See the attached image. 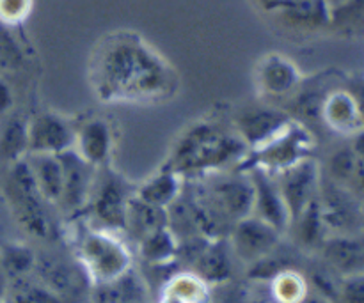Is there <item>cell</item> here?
I'll use <instances>...</instances> for the list:
<instances>
[{
    "label": "cell",
    "instance_id": "obj_20",
    "mask_svg": "<svg viewBox=\"0 0 364 303\" xmlns=\"http://www.w3.org/2000/svg\"><path fill=\"white\" fill-rule=\"evenodd\" d=\"M322 124L327 130L345 138H350L363 130L361 112L347 87L331 89L322 106Z\"/></svg>",
    "mask_w": 364,
    "mask_h": 303
},
{
    "label": "cell",
    "instance_id": "obj_36",
    "mask_svg": "<svg viewBox=\"0 0 364 303\" xmlns=\"http://www.w3.org/2000/svg\"><path fill=\"white\" fill-rule=\"evenodd\" d=\"M338 303H364V272L341 279Z\"/></svg>",
    "mask_w": 364,
    "mask_h": 303
},
{
    "label": "cell",
    "instance_id": "obj_45",
    "mask_svg": "<svg viewBox=\"0 0 364 303\" xmlns=\"http://www.w3.org/2000/svg\"><path fill=\"white\" fill-rule=\"evenodd\" d=\"M363 233H364V202H363Z\"/></svg>",
    "mask_w": 364,
    "mask_h": 303
},
{
    "label": "cell",
    "instance_id": "obj_25",
    "mask_svg": "<svg viewBox=\"0 0 364 303\" xmlns=\"http://www.w3.org/2000/svg\"><path fill=\"white\" fill-rule=\"evenodd\" d=\"M27 162L43 199L50 206H59L64 188V170L59 155H28Z\"/></svg>",
    "mask_w": 364,
    "mask_h": 303
},
{
    "label": "cell",
    "instance_id": "obj_24",
    "mask_svg": "<svg viewBox=\"0 0 364 303\" xmlns=\"http://www.w3.org/2000/svg\"><path fill=\"white\" fill-rule=\"evenodd\" d=\"M290 229H295V243L301 250L316 255L322 248L323 241L331 236L326 222H323L322 211H320L318 195L313 199L304 211L291 222Z\"/></svg>",
    "mask_w": 364,
    "mask_h": 303
},
{
    "label": "cell",
    "instance_id": "obj_6",
    "mask_svg": "<svg viewBox=\"0 0 364 303\" xmlns=\"http://www.w3.org/2000/svg\"><path fill=\"white\" fill-rule=\"evenodd\" d=\"M315 148L316 141L313 131L294 119V123L276 138L262 148L249 151L235 169H262L269 174H279L304 160L313 158Z\"/></svg>",
    "mask_w": 364,
    "mask_h": 303
},
{
    "label": "cell",
    "instance_id": "obj_15",
    "mask_svg": "<svg viewBox=\"0 0 364 303\" xmlns=\"http://www.w3.org/2000/svg\"><path fill=\"white\" fill-rule=\"evenodd\" d=\"M244 172L251 176L252 190H255L252 215L276 227L283 234L290 231V211H288V206L284 202L274 174H269L267 170L262 169H249L244 170Z\"/></svg>",
    "mask_w": 364,
    "mask_h": 303
},
{
    "label": "cell",
    "instance_id": "obj_17",
    "mask_svg": "<svg viewBox=\"0 0 364 303\" xmlns=\"http://www.w3.org/2000/svg\"><path fill=\"white\" fill-rule=\"evenodd\" d=\"M316 258L336 275H355L364 272V233L331 234L323 241Z\"/></svg>",
    "mask_w": 364,
    "mask_h": 303
},
{
    "label": "cell",
    "instance_id": "obj_27",
    "mask_svg": "<svg viewBox=\"0 0 364 303\" xmlns=\"http://www.w3.org/2000/svg\"><path fill=\"white\" fill-rule=\"evenodd\" d=\"M139 258L148 266H162L176 263L178 238L169 226L160 227L137 241Z\"/></svg>",
    "mask_w": 364,
    "mask_h": 303
},
{
    "label": "cell",
    "instance_id": "obj_21",
    "mask_svg": "<svg viewBox=\"0 0 364 303\" xmlns=\"http://www.w3.org/2000/svg\"><path fill=\"white\" fill-rule=\"evenodd\" d=\"M89 303H149V284L134 266L116 279L95 284Z\"/></svg>",
    "mask_w": 364,
    "mask_h": 303
},
{
    "label": "cell",
    "instance_id": "obj_18",
    "mask_svg": "<svg viewBox=\"0 0 364 303\" xmlns=\"http://www.w3.org/2000/svg\"><path fill=\"white\" fill-rule=\"evenodd\" d=\"M73 149L96 169L110 165L114 151V131L109 121L103 117L85 119L80 126L75 128Z\"/></svg>",
    "mask_w": 364,
    "mask_h": 303
},
{
    "label": "cell",
    "instance_id": "obj_38",
    "mask_svg": "<svg viewBox=\"0 0 364 303\" xmlns=\"http://www.w3.org/2000/svg\"><path fill=\"white\" fill-rule=\"evenodd\" d=\"M31 9V0H0V21L6 25L23 20Z\"/></svg>",
    "mask_w": 364,
    "mask_h": 303
},
{
    "label": "cell",
    "instance_id": "obj_43",
    "mask_svg": "<svg viewBox=\"0 0 364 303\" xmlns=\"http://www.w3.org/2000/svg\"><path fill=\"white\" fill-rule=\"evenodd\" d=\"M6 287H7V279L4 275V272L0 270V303H4V294H6Z\"/></svg>",
    "mask_w": 364,
    "mask_h": 303
},
{
    "label": "cell",
    "instance_id": "obj_1",
    "mask_svg": "<svg viewBox=\"0 0 364 303\" xmlns=\"http://www.w3.org/2000/svg\"><path fill=\"white\" fill-rule=\"evenodd\" d=\"M89 84L102 103L155 105L178 91L174 67L130 31L114 32L100 41L89 62Z\"/></svg>",
    "mask_w": 364,
    "mask_h": 303
},
{
    "label": "cell",
    "instance_id": "obj_44",
    "mask_svg": "<svg viewBox=\"0 0 364 303\" xmlns=\"http://www.w3.org/2000/svg\"><path fill=\"white\" fill-rule=\"evenodd\" d=\"M327 2H329V6H331V9H333V7H336V6H340L341 2H345V0H327Z\"/></svg>",
    "mask_w": 364,
    "mask_h": 303
},
{
    "label": "cell",
    "instance_id": "obj_41",
    "mask_svg": "<svg viewBox=\"0 0 364 303\" xmlns=\"http://www.w3.org/2000/svg\"><path fill=\"white\" fill-rule=\"evenodd\" d=\"M256 2H258L263 9L269 11V13H277V11L283 9V7L287 6L288 0H256Z\"/></svg>",
    "mask_w": 364,
    "mask_h": 303
},
{
    "label": "cell",
    "instance_id": "obj_19",
    "mask_svg": "<svg viewBox=\"0 0 364 303\" xmlns=\"http://www.w3.org/2000/svg\"><path fill=\"white\" fill-rule=\"evenodd\" d=\"M187 272L208 284L210 287L231 282L235 275V255L226 238H213L206 241L203 250Z\"/></svg>",
    "mask_w": 364,
    "mask_h": 303
},
{
    "label": "cell",
    "instance_id": "obj_5",
    "mask_svg": "<svg viewBox=\"0 0 364 303\" xmlns=\"http://www.w3.org/2000/svg\"><path fill=\"white\" fill-rule=\"evenodd\" d=\"M135 188L137 187L130 180L110 165L100 167L82 215L87 216V222L92 226L123 234L128 204L135 195Z\"/></svg>",
    "mask_w": 364,
    "mask_h": 303
},
{
    "label": "cell",
    "instance_id": "obj_26",
    "mask_svg": "<svg viewBox=\"0 0 364 303\" xmlns=\"http://www.w3.org/2000/svg\"><path fill=\"white\" fill-rule=\"evenodd\" d=\"M0 121V160L9 165L28 156V121L6 114Z\"/></svg>",
    "mask_w": 364,
    "mask_h": 303
},
{
    "label": "cell",
    "instance_id": "obj_11",
    "mask_svg": "<svg viewBox=\"0 0 364 303\" xmlns=\"http://www.w3.org/2000/svg\"><path fill=\"white\" fill-rule=\"evenodd\" d=\"M294 123V117L287 110L276 106H247L233 117V130L244 141L249 151L258 149L276 138L281 131Z\"/></svg>",
    "mask_w": 364,
    "mask_h": 303
},
{
    "label": "cell",
    "instance_id": "obj_35",
    "mask_svg": "<svg viewBox=\"0 0 364 303\" xmlns=\"http://www.w3.org/2000/svg\"><path fill=\"white\" fill-rule=\"evenodd\" d=\"M25 64V55L21 46L11 34L9 25L0 21V75L18 71Z\"/></svg>",
    "mask_w": 364,
    "mask_h": 303
},
{
    "label": "cell",
    "instance_id": "obj_23",
    "mask_svg": "<svg viewBox=\"0 0 364 303\" xmlns=\"http://www.w3.org/2000/svg\"><path fill=\"white\" fill-rule=\"evenodd\" d=\"M277 14L288 27L297 31H320L331 23V6L327 0H288Z\"/></svg>",
    "mask_w": 364,
    "mask_h": 303
},
{
    "label": "cell",
    "instance_id": "obj_8",
    "mask_svg": "<svg viewBox=\"0 0 364 303\" xmlns=\"http://www.w3.org/2000/svg\"><path fill=\"white\" fill-rule=\"evenodd\" d=\"M192 181L198 183L199 190L203 192L210 206L231 226L252 215L255 190H252L251 176L244 170H223Z\"/></svg>",
    "mask_w": 364,
    "mask_h": 303
},
{
    "label": "cell",
    "instance_id": "obj_30",
    "mask_svg": "<svg viewBox=\"0 0 364 303\" xmlns=\"http://www.w3.org/2000/svg\"><path fill=\"white\" fill-rule=\"evenodd\" d=\"M38 252L27 243L11 241L0 247V270L7 280H16L21 277L32 275L36 266Z\"/></svg>",
    "mask_w": 364,
    "mask_h": 303
},
{
    "label": "cell",
    "instance_id": "obj_29",
    "mask_svg": "<svg viewBox=\"0 0 364 303\" xmlns=\"http://www.w3.org/2000/svg\"><path fill=\"white\" fill-rule=\"evenodd\" d=\"M322 89L323 85L320 84L309 85V87L301 84V87L294 92V105L287 112L306 128H309V124L322 123V106L329 94V91H322Z\"/></svg>",
    "mask_w": 364,
    "mask_h": 303
},
{
    "label": "cell",
    "instance_id": "obj_32",
    "mask_svg": "<svg viewBox=\"0 0 364 303\" xmlns=\"http://www.w3.org/2000/svg\"><path fill=\"white\" fill-rule=\"evenodd\" d=\"M329 27L343 35H364V0H345L333 7Z\"/></svg>",
    "mask_w": 364,
    "mask_h": 303
},
{
    "label": "cell",
    "instance_id": "obj_4",
    "mask_svg": "<svg viewBox=\"0 0 364 303\" xmlns=\"http://www.w3.org/2000/svg\"><path fill=\"white\" fill-rule=\"evenodd\" d=\"M7 204L21 229L27 231L36 240L53 243L59 236L55 222L50 215V204L43 199L34 174L27 158L9 165L6 183H4Z\"/></svg>",
    "mask_w": 364,
    "mask_h": 303
},
{
    "label": "cell",
    "instance_id": "obj_34",
    "mask_svg": "<svg viewBox=\"0 0 364 303\" xmlns=\"http://www.w3.org/2000/svg\"><path fill=\"white\" fill-rule=\"evenodd\" d=\"M355 167H358V158H355L354 151L347 141V144L340 145L327 156L326 165L322 167V174L327 180L347 188L352 181V176H354Z\"/></svg>",
    "mask_w": 364,
    "mask_h": 303
},
{
    "label": "cell",
    "instance_id": "obj_3",
    "mask_svg": "<svg viewBox=\"0 0 364 303\" xmlns=\"http://www.w3.org/2000/svg\"><path fill=\"white\" fill-rule=\"evenodd\" d=\"M71 252L87 273L91 284H102L134 268L130 247L119 233L78 220L71 241Z\"/></svg>",
    "mask_w": 364,
    "mask_h": 303
},
{
    "label": "cell",
    "instance_id": "obj_10",
    "mask_svg": "<svg viewBox=\"0 0 364 303\" xmlns=\"http://www.w3.org/2000/svg\"><path fill=\"white\" fill-rule=\"evenodd\" d=\"M235 259L251 266L283 243V233L255 215L233 224L228 234Z\"/></svg>",
    "mask_w": 364,
    "mask_h": 303
},
{
    "label": "cell",
    "instance_id": "obj_28",
    "mask_svg": "<svg viewBox=\"0 0 364 303\" xmlns=\"http://www.w3.org/2000/svg\"><path fill=\"white\" fill-rule=\"evenodd\" d=\"M167 226V209L159 208V206L148 204L141 201L137 195H134L128 204L127 213V227L124 233L130 234L135 241L141 240L146 234Z\"/></svg>",
    "mask_w": 364,
    "mask_h": 303
},
{
    "label": "cell",
    "instance_id": "obj_14",
    "mask_svg": "<svg viewBox=\"0 0 364 303\" xmlns=\"http://www.w3.org/2000/svg\"><path fill=\"white\" fill-rule=\"evenodd\" d=\"M59 158L64 170V188L59 206H63L70 216H80L87 204L98 169L85 162L75 149L60 153Z\"/></svg>",
    "mask_w": 364,
    "mask_h": 303
},
{
    "label": "cell",
    "instance_id": "obj_40",
    "mask_svg": "<svg viewBox=\"0 0 364 303\" xmlns=\"http://www.w3.org/2000/svg\"><path fill=\"white\" fill-rule=\"evenodd\" d=\"M347 89L350 91V94L354 96L364 123V78H355V80H352L350 84L347 85Z\"/></svg>",
    "mask_w": 364,
    "mask_h": 303
},
{
    "label": "cell",
    "instance_id": "obj_37",
    "mask_svg": "<svg viewBox=\"0 0 364 303\" xmlns=\"http://www.w3.org/2000/svg\"><path fill=\"white\" fill-rule=\"evenodd\" d=\"M210 303H249L247 290L242 284L231 282L212 287Z\"/></svg>",
    "mask_w": 364,
    "mask_h": 303
},
{
    "label": "cell",
    "instance_id": "obj_31",
    "mask_svg": "<svg viewBox=\"0 0 364 303\" xmlns=\"http://www.w3.org/2000/svg\"><path fill=\"white\" fill-rule=\"evenodd\" d=\"M295 265H297L295 252L287 250L281 243L276 250H272L269 255L249 266V279L255 280V282L270 284L281 273L288 272V270H299Z\"/></svg>",
    "mask_w": 364,
    "mask_h": 303
},
{
    "label": "cell",
    "instance_id": "obj_12",
    "mask_svg": "<svg viewBox=\"0 0 364 303\" xmlns=\"http://www.w3.org/2000/svg\"><path fill=\"white\" fill-rule=\"evenodd\" d=\"M284 202L290 211L291 222L306 209V206L316 199L322 180V165L318 160L308 158L279 174H274Z\"/></svg>",
    "mask_w": 364,
    "mask_h": 303
},
{
    "label": "cell",
    "instance_id": "obj_39",
    "mask_svg": "<svg viewBox=\"0 0 364 303\" xmlns=\"http://www.w3.org/2000/svg\"><path fill=\"white\" fill-rule=\"evenodd\" d=\"M14 105V94L11 85L4 80V77L0 75V116H6L11 112Z\"/></svg>",
    "mask_w": 364,
    "mask_h": 303
},
{
    "label": "cell",
    "instance_id": "obj_13",
    "mask_svg": "<svg viewBox=\"0 0 364 303\" xmlns=\"http://www.w3.org/2000/svg\"><path fill=\"white\" fill-rule=\"evenodd\" d=\"M75 145V126L64 116L43 112L28 121V155H60Z\"/></svg>",
    "mask_w": 364,
    "mask_h": 303
},
{
    "label": "cell",
    "instance_id": "obj_16",
    "mask_svg": "<svg viewBox=\"0 0 364 303\" xmlns=\"http://www.w3.org/2000/svg\"><path fill=\"white\" fill-rule=\"evenodd\" d=\"M304 82L297 64L281 53H269L256 67V85L259 92L270 98L290 96Z\"/></svg>",
    "mask_w": 364,
    "mask_h": 303
},
{
    "label": "cell",
    "instance_id": "obj_7",
    "mask_svg": "<svg viewBox=\"0 0 364 303\" xmlns=\"http://www.w3.org/2000/svg\"><path fill=\"white\" fill-rule=\"evenodd\" d=\"M32 275L45 290L63 302L89 303L92 284L73 252H38Z\"/></svg>",
    "mask_w": 364,
    "mask_h": 303
},
{
    "label": "cell",
    "instance_id": "obj_33",
    "mask_svg": "<svg viewBox=\"0 0 364 303\" xmlns=\"http://www.w3.org/2000/svg\"><path fill=\"white\" fill-rule=\"evenodd\" d=\"M270 290L277 303H301L308 297L309 284L301 270H288L270 282Z\"/></svg>",
    "mask_w": 364,
    "mask_h": 303
},
{
    "label": "cell",
    "instance_id": "obj_9",
    "mask_svg": "<svg viewBox=\"0 0 364 303\" xmlns=\"http://www.w3.org/2000/svg\"><path fill=\"white\" fill-rule=\"evenodd\" d=\"M318 204L329 234L363 233V202L348 188L327 180L322 174Z\"/></svg>",
    "mask_w": 364,
    "mask_h": 303
},
{
    "label": "cell",
    "instance_id": "obj_2",
    "mask_svg": "<svg viewBox=\"0 0 364 303\" xmlns=\"http://www.w3.org/2000/svg\"><path fill=\"white\" fill-rule=\"evenodd\" d=\"M247 153V145L233 126L201 119L181 131L164 165L183 180H199L208 174L235 169Z\"/></svg>",
    "mask_w": 364,
    "mask_h": 303
},
{
    "label": "cell",
    "instance_id": "obj_42",
    "mask_svg": "<svg viewBox=\"0 0 364 303\" xmlns=\"http://www.w3.org/2000/svg\"><path fill=\"white\" fill-rule=\"evenodd\" d=\"M301 303H333V302H329V300H327V298H323V297H320V294H316V293H313V291H309L308 297H306Z\"/></svg>",
    "mask_w": 364,
    "mask_h": 303
},
{
    "label": "cell",
    "instance_id": "obj_22",
    "mask_svg": "<svg viewBox=\"0 0 364 303\" xmlns=\"http://www.w3.org/2000/svg\"><path fill=\"white\" fill-rule=\"evenodd\" d=\"M185 187V180L171 170L169 167L162 165L155 174L137 184L135 188V195L141 201L148 202V204L159 206V208L167 209L178 197L181 195Z\"/></svg>",
    "mask_w": 364,
    "mask_h": 303
}]
</instances>
